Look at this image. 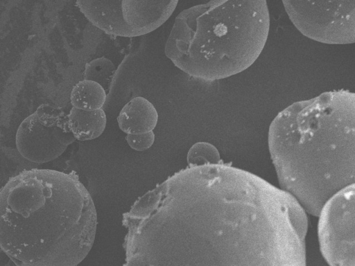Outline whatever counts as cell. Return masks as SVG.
<instances>
[{
    "mask_svg": "<svg viewBox=\"0 0 355 266\" xmlns=\"http://www.w3.org/2000/svg\"><path fill=\"white\" fill-rule=\"evenodd\" d=\"M123 266H306V211L289 193L224 165L189 167L123 214Z\"/></svg>",
    "mask_w": 355,
    "mask_h": 266,
    "instance_id": "cell-1",
    "label": "cell"
},
{
    "mask_svg": "<svg viewBox=\"0 0 355 266\" xmlns=\"http://www.w3.org/2000/svg\"><path fill=\"white\" fill-rule=\"evenodd\" d=\"M0 245L15 266H77L90 251L97 213L72 173L31 169L0 193Z\"/></svg>",
    "mask_w": 355,
    "mask_h": 266,
    "instance_id": "cell-2",
    "label": "cell"
},
{
    "mask_svg": "<svg viewBox=\"0 0 355 266\" xmlns=\"http://www.w3.org/2000/svg\"><path fill=\"white\" fill-rule=\"evenodd\" d=\"M280 186L309 213L355 184V93L336 90L293 103L268 130Z\"/></svg>",
    "mask_w": 355,
    "mask_h": 266,
    "instance_id": "cell-3",
    "label": "cell"
},
{
    "mask_svg": "<svg viewBox=\"0 0 355 266\" xmlns=\"http://www.w3.org/2000/svg\"><path fill=\"white\" fill-rule=\"evenodd\" d=\"M269 28L265 0L210 1L178 15L164 53L194 78L221 80L252 65L265 46Z\"/></svg>",
    "mask_w": 355,
    "mask_h": 266,
    "instance_id": "cell-4",
    "label": "cell"
},
{
    "mask_svg": "<svg viewBox=\"0 0 355 266\" xmlns=\"http://www.w3.org/2000/svg\"><path fill=\"white\" fill-rule=\"evenodd\" d=\"M178 1H77L94 26L109 35L132 37L150 33L172 15Z\"/></svg>",
    "mask_w": 355,
    "mask_h": 266,
    "instance_id": "cell-5",
    "label": "cell"
},
{
    "mask_svg": "<svg viewBox=\"0 0 355 266\" xmlns=\"http://www.w3.org/2000/svg\"><path fill=\"white\" fill-rule=\"evenodd\" d=\"M285 10L304 36L329 44L355 43V1H283Z\"/></svg>",
    "mask_w": 355,
    "mask_h": 266,
    "instance_id": "cell-6",
    "label": "cell"
},
{
    "mask_svg": "<svg viewBox=\"0 0 355 266\" xmlns=\"http://www.w3.org/2000/svg\"><path fill=\"white\" fill-rule=\"evenodd\" d=\"M76 140L69 128L67 114L60 108L42 104L19 125L15 144L18 152L36 163L60 157Z\"/></svg>",
    "mask_w": 355,
    "mask_h": 266,
    "instance_id": "cell-7",
    "label": "cell"
},
{
    "mask_svg": "<svg viewBox=\"0 0 355 266\" xmlns=\"http://www.w3.org/2000/svg\"><path fill=\"white\" fill-rule=\"evenodd\" d=\"M318 232L321 253L329 266H355V184L324 204Z\"/></svg>",
    "mask_w": 355,
    "mask_h": 266,
    "instance_id": "cell-8",
    "label": "cell"
},
{
    "mask_svg": "<svg viewBox=\"0 0 355 266\" xmlns=\"http://www.w3.org/2000/svg\"><path fill=\"white\" fill-rule=\"evenodd\" d=\"M118 125L126 134H139L153 131L158 113L146 98L137 96L128 102L117 116Z\"/></svg>",
    "mask_w": 355,
    "mask_h": 266,
    "instance_id": "cell-9",
    "label": "cell"
},
{
    "mask_svg": "<svg viewBox=\"0 0 355 266\" xmlns=\"http://www.w3.org/2000/svg\"><path fill=\"white\" fill-rule=\"evenodd\" d=\"M70 131L76 139L90 141L100 136L104 132L107 117L103 109L96 111H84L71 107L67 114Z\"/></svg>",
    "mask_w": 355,
    "mask_h": 266,
    "instance_id": "cell-10",
    "label": "cell"
},
{
    "mask_svg": "<svg viewBox=\"0 0 355 266\" xmlns=\"http://www.w3.org/2000/svg\"><path fill=\"white\" fill-rule=\"evenodd\" d=\"M107 92L98 82L83 80L72 88L70 102L72 107L84 111L103 109L106 101Z\"/></svg>",
    "mask_w": 355,
    "mask_h": 266,
    "instance_id": "cell-11",
    "label": "cell"
},
{
    "mask_svg": "<svg viewBox=\"0 0 355 266\" xmlns=\"http://www.w3.org/2000/svg\"><path fill=\"white\" fill-rule=\"evenodd\" d=\"M116 68L113 62L105 57L92 60L85 64L84 80H92L100 84L107 92Z\"/></svg>",
    "mask_w": 355,
    "mask_h": 266,
    "instance_id": "cell-12",
    "label": "cell"
},
{
    "mask_svg": "<svg viewBox=\"0 0 355 266\" xmlns=\"http://www.w3.org/2000/svg\"><path fill=\"white\" fill-rule=\"evenodd\" d=\"M187 160L189 167L222 163L217 148L207 142L193 144L188 152Z\"/></svg>",
    "mask_w": 355,
    "mask_h": 266,
    "instance_id": "cell-13",
    "label": "cell"
},
{
    "mask_svg": "<svg viewBox=\"0 0 355 266\" xmlns=\"http://www.w3.org/2000/svg\"><path fill=\"white\" fill-rule=\"evenodd\" d=\"M155 139L153 131L139 134H127L125 140L128 145L136 151H144L150 148L154 143Z\"/></svg>",
    "mask_w": 355,
    "mask_h": 266,
    "instance_id": "cell-14",
    "label": "cell"
}]
</instances>
